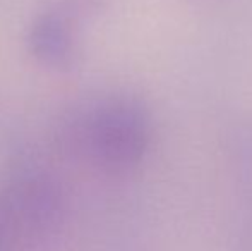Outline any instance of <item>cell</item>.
<instances>
[{
	"mask_svg": "<svg viewBox=\"0 0 252 251\" xmlns=\"http://www.w3.org/2000/svg\"><path fill=\"white\" fill-rule=\"evenodd\" d=\"M93 148L108 164H130L144 146V126L139 114L126 105H113L96 115L91 126Z\"/></svg>",
	"mask_w": 252,
	"mask_h": 251,
	"instance_id": "cell-1",
	"label": "cell"
},
{
	"mask_svg": "<svg viewBox=\"0 0 252 251\" xmlns=\"http://www.w3.org/2000/svg\"><path fill=\"white\" fill-rule=\"evenodd\" d=\"M33 48L41 59L50 64L65 62L67 57L72 52L69 35L62 28L59 21L45 19L34 28L33 36H31Z\"/></svg>",
	"mask_w": 252,
	"mask_h": 251,
	"instance_id": "cell-2",
	"label": "cell"
}]
</instances>
